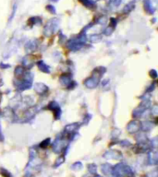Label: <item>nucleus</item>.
<instances>
[{
  "mask_svg": "<svg viewBox=\"0 0 158 177\" xmlns=\"http://www.w3.org/2000/svg\"><path fill=\"white\" fill-rule=\"evenodd\" d=\"M101 169H102V172L105 175H110V174H112V172H113V167L110 164H108V163L107 164L102 165Z\"/></svg>",
  "mask_w": 158,
  "mask_h": 177,
  "instance_id": "9d476101",
  "label": "nucleus"
},
{
  "mask_svg": "<svg viewBox=\"0 0 158 177\" xmlns=\"http://www.w3.org/2000/svg\"><path fill=\"white\" fill-rule=\"evenodd\" d=\"M102 76V75H96V74H93V76L90 77L89 78H87L85 80V86L89 88H95L96 86L98 85L99 83V79H100V77Z\"/></svg>",
  "mask_w": 158,
  "mask_h": 177,
  "instance_id": "7ed1b4c3",
  "label": "nucleus"
},
{
  "mask_svg": "<svg viewBox=\"0 0 158 177\" xmlns=\"http://www.w3.org/2000/svg\"><path fill=\"white\" fill-rule=\"evenodd\" d=\"M81 1L89 8H92L93 7H94V1H93V0H81Z\"/></svg>",
  "mask_w": 158,
  "mask_h": 177,
  "instance_id": "a211bd4d",
  "label": "nucleus"
},
{
  "mask_svg": "<svg viewBox=\"0 0 158 177\" xmlns=\"http://www.w3.org/2000/svg\"><path fill=\"white\" fill-rule=\"evenodd\" d=\"M94 177H101V176H98V175H97V176H94Z\"/></svg>",
  "mask_w": 158,
  "mask_h": 177,
  "instance_id": "f704fd0d",
  "label": "nucleus"
},
{
  "mask_svg": "<svg viewBox=\"0 0 158 177\" xmlns=\"http://www.w3.org/2000/svg\"><path fill=\"white\" fill-rule=\"evenodd\" d=\"M139 128H140V124L137 121H131L128 125L127 129H128L130 133H135L139 130Z\"/></svg>",
  "mask_w": 158,
  "mask_h": 177,
  "instance_id": "423d86ee",
  "label": "nucleus"
},
{
  "mask_svg": "<svg viewBox=\"0 0 158 177\" xmlns=\"http://www.w3.org/2000/svg\"><path fill=\"white\" fill-rule=\"evenodd\" d=\"M134 8V4L133 3H130L129 5H127L125 7H124V9H123V12L124 13H129L130 11H131Z\"/></svg>",
  "mask_w": 158,
  "mask_h": 177,
  "instance_id": "412c9836",
  "label": "nucleus"
},
{
  "mask_svg": "<svg viewBox=\"0 0 158 177\" xmlns=\"http://www.w3.org/2000/svg\"><path fill=\"white\" fill-rule=\"evenodd\" d=\"M38 68H39V69L41 70V71L45 72V73H49V72H50L49 66H48L47 65H45V62H43V61L38 62Z\"/></svg>",
  "mask_w": 158,
  "mask_h": 177,
  "instance_id": "ddd939ff",
  "label": "nucleus"
},
{
  "mask_svg": "<svg viewBox=\"0 0 158 177\" xmlns=\"http://www.w3.org/2000/svg\"><path fill=\"white\" fill-rule=\"evenodd\" d=\"M37 47V41L36 40H33V41L29 42L27 44H26V50L29 52L34 51Z\"/></svg>",
  "mask_w": 158,
  "mask_h": 177,
  "instance_id": "9b49d317",
  "label": "nucleus"
},
{
  "mask_svg": "<svg viewBox=\"0 0 158 177\" xmlns=\"http://www.w3.org/2000/svg\"><path fill=\"white\" fill-rule=\"evenodd\" d=\"M144 177H146V176H144Z\"/></svg>",
  "mask_w": 158,
  "mask_h": 177,
  "instance_id": "e433bc0d",
  "label": "nucleus"
},
{
  "mask_svg": "<svg viewBox=\"0 0 158 177\" xmlns=\"http://www.w3.org/2000/svg\"><path fill=\"white\" fill-rule=\"evenodd\" d=\"M101 40H102V37H101V35L99 34H94V35H92V36H90V42L93 43H99Z\"/></svg>",
  "mask_w": 158,
  "mask_h": 177,
  "instance_id": "f3484780",
  "label": "nucleus"
},
{
  "mask_svg": "<svg viewBox=\"0 0 158 177\" xmlns=\"http://www.w3.org/2000/svg\"><path fill=\"white\" fill-rule=\"evenodd\" d=\"M51 1H56H56H58V0H51Z\"/></svg>",
  "mask_w": 158,
  "mask_h": 177,
  "instance_id": "72a5a7b5",
  "label": "nucleus"
},
{
  "mask_svg": "<svg viewBox=\"0 0 158 177\" xmlns=\"http://www.w3.org/2000/svg\"><path fill=\"white\" fill-rule=\"evenodd\" d=\"M46 9H47L48 11H50L51 13H53V14H55V13H56L55 7H52V6H47V7H46Z\"/></svg>",
  "mask_w": 158,
  "mask_h": 177,
  "instance_id": "c756f323",
  "label": "nucleus"
},
{
  "mask_svg": "<svg viewBox=\"0 0 158 177\" xmlns=\"http://www.w3.org/2000/svg\"><path fill=\"white\" fill-rule=\"evenodd\" d=\"M108 3L113 7H117L121 3V0H108Z\"/></svg>",
  "mask_w": 158,
  "mask_h": 177,
  "instance_id": "b1692460",
  "label": "nucleus"
},
{
  "mask_svg": "<svg viewBox=\"0 0 158 177\" xmlns=\"http://www.w3.org/2000/svg\"><path fill=\"white\" fill-rule=\"evenodd\" d=\"M153 127V124L151 123L150 121H145L142 123V129L144 131H150Z\"/></svg>",
  "mask_w": 158,
  "mask_h": 177,
  "instance_id": "2eb2a0df",
  "label": "nucleus"
},
{
  "mask_svg": "<svg viewBox=\"0 0 158 177\" xmlns=\"http://www.w3.org/2000/svg\"><path fill=\"white\" fill-rule=\"evenodd\" d=\"M24 177H34V176H33V174H27Z\"/></svg>",
  "mask_w": 158,
  "mask_h": 177,
  "instance_id": "473e14b6",
  "label": "nucleus"
},
{
  "mask_svg": "<svg viewBox=\"0 0 158 177\" xmlns=\"http://www.w3.org/2000/svg\"><path fill=\"white\" fill-rule=\"evenodd\" d=\"M113 32V27L112 26H110V27H108L107 29H105V30H104V34L105 35H110L111 33Z\"/></svg>",
  "mask_w": 158,
  "mask_h": 177,
  "instance_id": "c85d7f7f",
  "label": "nucleus"
},
{
  "mask_svg": "<svg viewBox=\"0 0 158 177\" xmlns=\"http://www.w3.org/2000/svg\"><path fill=\"white\" fill-rule=\"evenodd\" d=\"M72 81H70V78L68 75H63L62 77L60 78V83L62 84L63 86H67V85H69L70 83Z\"/></svg>",
  "mask_w": 158,
  "mask_h": 177,
  "instance_id": "4468645a",
  "label": "nucleus"
},
{
  "mask_svg": "<svg viewBox=\"0 0 158 177\" xmlns=\"http://www.w3.org/2000/svg\"><path fill=\"white\" fill-rule=\"evenodd\" d=\"M63 161H64V157H59L55 163V167H58L61 163H63Z\"/></svg>",
  "mask_w": 158,
  "mask_h": 177,
  "instance_id": "cd10ccee",
  "label": "nucleus"
},
{
  "mask_svg": "<svg viewBox=\"0 0 158 177\" xmlns=\"http://www.w3.org/2000/svg\"><path fill=\"white\" fill-rule=\"evenodd\" d=\"M120 144H121V145H123V146H130V145H131V143H130V142H129V141H127V140L122 141V142H121Z\"/></svg>",
  "mask_w": 158,
  "mask_h": 177,
  "instance_id": "7c9ffc66",
  "label": "nucleus"
},
{
  "mask_svg": "<svg viewBox=\"0 0 158 177\" xmlns=\"http://www.w3.org/2000/svg\"><path fill=\"white\" fill-rule=\"evenodd\" d=\"M82 43L80 41V40H70L68 42V48L70 50H73V51H76L79 50L80 48L82 46Z\"/></svg>",
  "mask_w": 158,
  "mask_h": 177,
  "instance_id": "39448f33",
  "label": "nucleus"
},
{
  "mask_svg": "<svg viewBox=\"0 0 158 177\" xmlns=\"http://www.w3.org/2000/svg\"><path fill=\"white\" fill-rule=\"evenodd\" d=\"M24 66H27V68H31V66H33V62L31 59H29V57H26V58H24Z\"/></svg>",
  "mask_w": 158,
  "mask_h": 177,
  "instance_id": "393cba45",
  "label": "nucleus"
},
{
  "mask_svg": "<svg viewBox=\"0 0 158 177\" xmlns=\"http://www.w3.org/2000/svg\"><path fill=\"white\" fill-rule=\"evenodd\" d=\"M0 174H1L4 177H11V174L9 172H7L6 169H3V168H1L0 169Z\"/></svg>",
  "mask_w": 158,
  "mask_h": 177,
  "instance_id": "5701e85b",
  "label": "nucleus"
},
{
  "mask_svg": "<svg viewBox=\"0 0 158 177\" xmlns=\"http://www.w3.org/2000/svg\"><path fill=\"white\" fill-rule=\"evenodd\" d=\"M81 168H82V164H81V162H80V161L75 162L71 166V169L74 170V171H80V170H81Z\"/></svg>",
  "mask_w": 158,
  "mask_h": 177,
  "instance_id": "aec40b11",
  "label": "nucleus"
},
{
  "mask_svg": "<svg viewBox=\"0 0 158 177\" xmlns=\"http://www.w3.org/2000/svg\"><path fill=\"white\" fill-rule=\"evenodd\" d=\"M59 24V20L58 19H52L49 20V22L46 24L45 28V36H51V35L55 32L56 29H58Z\"/></svg>",
  "mask_w": 158,
  "mask_h": 177,
  "instance_id": "f03ea898",
  "label": "nucleus"
},
{
  "mask_svg": "<svg viewBox=\"0 0 158 177\" xmlns=\"http://www.w3.org/2000/svg\"><path fill=\"white\" fill-rule=\"evenodd\" d=\"M150 74H152V77H153V78H156V77H157L155 70H152V71H150Z\"/></svg>",
  "mask_w": 158,
  "mask_h": 177,
  "instance_id": "2f4dec72",
  "label": "nucleus"
},
{
  "mask_svg": "<svg viewBox=\"0 0 158 177\" xmlns=\"http://www.w3.org/2000/svg\"><path fill=\"white\" fill-rule=\"evenodd\" d=\"M88 169H89V172H91V174H95L96 172H97V167H96V165L94 164V163L88 166Z\"/></svg>",
  "mask_w": 158,
  "mask_h": 177,
  "instance_id": "4be33fe9",
  "label": "nucleus"
},
{
  "mask_svg": "<svg viewBox=\"0 0 158 177\" xmlns=\"http://www.w3.org/2000/svg\"><path fill=\"white\" fill-rule=\"evenodd\" d=\"M143 6H144V9H145L146 12H148L149 14H153L155 12V7H153L152 2L150 0H144L143 1Z\"/></svg>",
  "mask_w": 158,
  "mask_h": 177,
  "instance_id": "0eeeda50",
  "label": "nucleus"
},
{
  "mask_svg": "<svg viewBox=\"0 0 158 177\" xmlns=\"http://www.w3.org/2000/svg\"><path fill=\"white\" fill-rule=\"evenodd\" d=\"M93 1H96V0H93Z\"/></svg>",
  "mask_w": 158,
  "mask_h": 177,
  "instance_id": "c9c22d12",
  "label": "nucleus"
},
{
  "mask_svg": "<svg viewBox=\"0 0 158 177\" xmlns=\"http://www.w3.org/2000/svg\"><path fill=\"white\" fill-rule=\"evenodd\" d=\"M106 20H107V18L105 17V16H101L99 19H98V23H100V24H104L105 22H106Z\"/></svg>",
  "mask_w": 158,
  "mask_h": 177,
  "instance_id": "bb28decb",
  "label": "nucleus"
},
{
  "mask_svg": "<svg viewBox=\"0 0 158 177\" xmlns=\"http://www.w3.org/2000/svg\"><path fill=\"white\" fill-rule=\"evenodd\" d=\"M112 174H114L116 177H124V176H130V174H132V171L131 169L125 164H121L118 163L115 167L113 168V172Z\"/></svg>",
  "mask_w": 158,
  "mask_h": 177,
  "instance_id": "f257e3e1",
  "label": "nucleus"
},
{
  "mask_svg": "<svg viewBox=\"0 0 158 177\" xmlns=\"http://www.w3.org/2000/svg\"><path fill=\"white\" fill-rule=\"evenodd\" d=\"M79 128V124H72V125H68L65 128V133H74L75 131H77V129Z\"/></svg>",
  "mask_w": 158,
  "mask_h": 177,
  "instance_id": "f8f14e48",
  "label": "nucleus"
},
{
  "mask_svg": "<svg viewBox=\"0 0 158 177\" xmlns=\"http://www.w3.org/2000/svg\"><path fill=\"white\" fill-rule=\"evenodd\" d=\"M63 149V142H62V139H56L55 141L54 145H53V150L56 153H59L61 150Z\"/></svg>",
  "mask_w": 158,
  "mask_h": 177,
  "instance_id": "6e6552de",
  "label": "nucleus"
},
{
  "mask_svg": "<svg viewBox=\"0 0 158 177\" xmlns=\"http://www.w3.org/2000/svg\"><path fill=\"white\" fill-rule=\"evenodd\" d=\"M34 88H35V91H36V92H38L39 94H43L48 90V88L43 83H37V84H35Z\"/></svg>",
  "mask_w": 158,
  "mask_h": 177,
  "instance_id": "1a4fd4ad",
  "label": "nucleus"
},
{
  "mask_svg": "<svg viewBox=\"0 0 158 177\" xmlns=\"http://www.w3.org/2000/svg\"><path fill=\"white\" fill-rule=\"evenodd\" d=\"M149 161H150L152 164H155L157 161V153L155 151H153L149 155Z\"/></svg>",
  "mask_w": 158,
  "mask_h": 177,
  "instance_id": "dca6fc26",
  "label": "nucleus"
},
{
  "mask_svg": "<svg viewBox=\"0 0 158 177\" xmlns=\"http://www.w3.org/2000/svg\"><path fill=\"white\" fill-rule=\"evenodd\" d=\"M49 143H50V139H49V138H47V139H45V140H43V142L40 144V147H41L42 149H45Z\"/></svg>",
  "mask_w": 158,
  "mask_h": 177,
  "instance_id": "a878e982",
  "label": "nucleus"
},
{
  "mask_svg": "<svg viewBox=\"0 0 158 177\" xmlns=\"http://www.w3.org/2000/svg\"><path fill=\"white\" fill-rule=\"evenodd\" d=\"M104 158L106 159H114V160H119L122 158V155L117 150H109V151L105 152L104 155Z\"/></svg>",
  "mask_w": 158,
  "mask_h": 177,
  "instance_id": "20e7f679",
  "label": "nucleus"
},
{
  "mask_svg": "<svg viewBox=\"0 0 158 177\" xmlns=\"http://www.w3.org/2000/svg\"><path fill=\"white\" fill-rule=\"evenodd\" d=\"M25 73V69L22 66H18V68L15 69V74L17 76H21V75H23Z\"/></svg>",
  "mask_w": 158,
  "mask_h": 177,
  "instance_id": "6ab92c4d",
  "label": "nucleus"
}]
</instances>
